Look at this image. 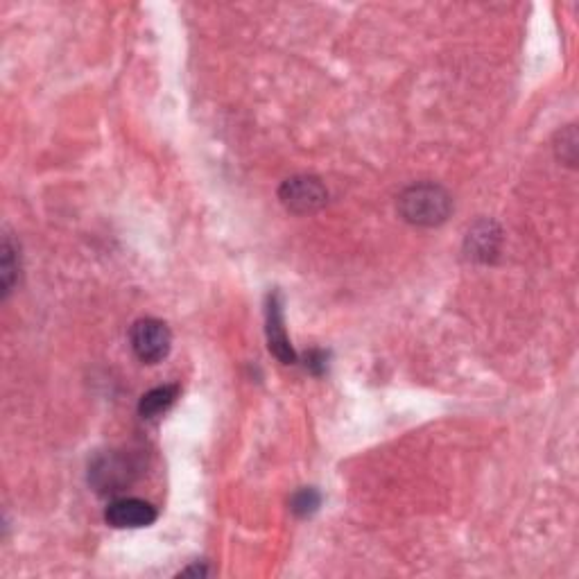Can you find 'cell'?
<instances>
[{
	"instance_id": "cell-5",
	"label": "cell",
	"mask_w": 579,
	"mask_h": 579,
	"mask_svg": "<svg viewBox=\"0 0 579 579\" xmlns=\"http://www.w3.org/2000/svg\"><path fill=\"white\" fill-rule=\"evenodd\" d=\"M265 335L267 347H270L272 356L281 362V365H295L297 351L290 344V337L285 333V317H283V297L281 292H270L265 301Z\"/></svg>"
},
{
	"instance_id": "cell-9",
	"label": "cell",
	"mask_w": 579,
	"mask_h": 579,
	"mask_svg": "<svg viewBox=\"0 0 579 579\" xmlns=\"http://www.w3.org/2000/svg\"><path fill=\"white\" fill-rule=\"evenodd\" d=\"M19 272H21L19 247H16L12 236H5L3 247H0V281H3V299H7L14 292Z\"/></svg>"
},
{
	"instance_id": "cell-4",
	"label": "cell",
	"mask_w": 579,
	"mask_h": 579,
	"mask_svg": "<svg viewBox=\"0 0 579 579\" xmlns=\"http://www.w3.org/2000/svg\"><path fill=\"white\" fill-rule=\"evenodd\" d=\"M136 466L120 453H107L95 457L89 466V482L100 496H116L134 482Z\"/></svg>"
},
{
	"instance_id": "cell-11",
	"label": "cell",
	"mask_w": 579,
	"mask_h": 579,
	"mask_svg": "<svg viewBox=\"0 0 579 579\" xmlns=\"http://www.w3.org/2000/svg\"><path fill=\"white\" fill-rule=\"evenodd\" d=\"M559 159L566 163V166L573 168L577 163V132L573 125H568L564 132L559 134V145H557Z\"/></svg>"
},
{
	"instance_id": "cell-6",
	"label": "cell",
	"mask_w": 579,
	"mask_h": 579,
	"mask_svg": "<svg viewBox=\"0 0 579 579\" xmlns=\"http://www.w3.org/2000/svg\"><path fill=\"white\" fill-rule=\"evenodd\" d=\"M159 518L157 507L141 498H118L105 509V523L114 530H141Z\"/></svg>"
},
{
	"instance_id": "cell-2",
	"label": "cell",
	"mask_w": 579,
	"mask_h": 579,
	"mask_svg": "<svg viewBox=\"0 0 579 579\" xmlns=\"http://www.w3.org/2000/svg\"><path fill=\"white\" fill-rule=\"evenodd\" d=\"M129 344L134 356L145 365H159L172 349V333L157 317H141L129 328Z\"/></svg>"
},
{
	"instance_id": "cell-10",
	"label": "cell",
	"mask_w": 579,
	"mask_h": 579,
	"mask_svg": "<svg viewBox=\"0 0 579 579\" xmlns=\"http://www.w3.org/2000/svg\"><path fill=\"white\" fill-rule=\"evenodd\" d=\"M319 507H322V494L315 487L299 489L290 498V512L297 518H310L319 512Z\"/></svg>"
},
{
	"instance_id": "cell-13",
	"label": "cell",
	"mask_w": 579,
	"mask_h": 579,
	"mask_svg": "<svg viewBox=\"0 0 579 579\" xmlns=\"http://www.w3.org/2000/svg\"><path fill=\"white\" fill-rule=\"evenodd\" d=\"M188 575H195V577H204V575H209V568L206 566H190L188 570H181L179 577H188Z\"/></svg>"
},
{
	"instance_id": "cell-8",
	"label": "cell",
	"mask_w": 579,
	"mask_h": 579,
	"mask_svg": "<svg viewBox=\"0 0 579 579\" xmlns=\"http://www.w3.org/2000/svg\"><path fill=\"white\" fill-rule=\"evenodd\" d=\"M179 392H181L179 385H161L154 387L148 394H143L141 403H138V414H141V419L152 421L163 417V414H166L179 399Z\"/></svg>"
},
{
	"instance_id": "cell-12",
	"label": "cell",
	"mask_w": 579,
	"mask_h": 579,
	"mask_svg": "<svg viewBox=\"0 0 579 579\" xmlns=\"http://www.w3.org/2000/svg\"><path fill=\"white\" fill-rule=\"evenodd\" d=\"M328 356H326V351H319V349H313L306 356V369L310 371L313 376H324L326 374V367H328Z\"/></svg>"
},
{
	"instance_id": "cell-1",
	"label": "cell",
	"mask_w": 579,
	"mask_h": 579,
	"mask_svg": "<svg viewBox=\"0 0 579 579\" xmlns=\"http://www.w3.org/2000/svg\"><path fill=\"white\" fill-rule=\"evenodd\" d=\"M399 213L401 218L414 224V227H439L444 224L453 213V197L448 190L439 184H412L399 197Z\"/></svg>"
},
{
	"instance_id": "cell-3",
	"label": "cell",
	"mask_w": 579,
	"mask_h": 579,
	"mask_svg": "<svg viewBox=\"0 0 579 579\" xmlns=\"http://www.w3.org/2000/svg\"><path fill=\"white\" fill-rule=\"evenodd\" d=\"M279 200L285 206V211L295 215H310L324 209L328 202V190L319 177L295 175L281 184Z\"/></svg>"
},
{
	"instance_id": "cell-7",
	"label": "cell",
	"mask_w": 579,
	"mask_h": 579,
	"mask_svg": "<svg viewBox=\"0 0 579 579\" xmlns=\"http://www.w3.org/2000/svg\"><path fill=\"white\" fill-rule=\"evenodd\" d=\"M500 243H503V233L498 224L482 220L466 233V256L475 263H494L500 254Z\"/></svg>"
}]
</instances>
